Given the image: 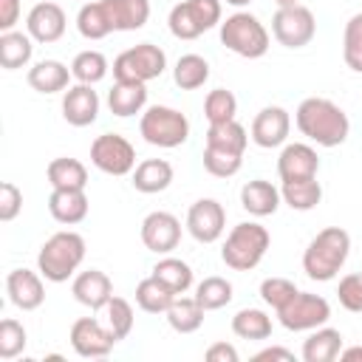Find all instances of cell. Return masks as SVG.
Listing matches in <instances>:
<instances>
[{
	"label": "cell",
	"mask_w": 362,
	"mask_h": 362,
	"mask_svg": "<svg viewBox=\"0 0 362 362\" xmlns=\"http://www.w3.org/2000/svg\"><path fill=\"white\" fill-rule=\"evenodd\" d=\"M150 20V0H90L76 14V31L85 40H102L110 31H136Z\"/></svg>",
	"instance_id": "obj_1"
},
{
	"label": "cell",
	"mask_w": 362,
	"mask_h": 362,
	"mask_svg": "<svg viewBox=\"0 0 362 362\" xmlns=\"http://www.w3.org/2000/svg\"><path fill=\"white\" fill-rule=\"evenodd\" d=\"M294 124L308 141L320 147H339L351 133L348 113L337 102L322 99V96L303 99L294 113Z\"/></svg>",
	"instance_id": "obj_2"
},
{
	"label": "cell",
	"mask_w": 362,
	"mask_h": 362,
	"mask_svg": "<svg viewBox=\"0 0 362 362\" xmlns=\"http://www.w3.org/2000/svg\"><path fill=\"white\" fill-rule=\"evenodd\" d=\"M348 255H351V235L342 226H325L305 246L303 272L317 283H328L339 274Z\"/></svg>",
	"instance_id": "obj_3"
},
{
	"label": "cell",
	"mask_w": 362,
	"mask_h": 362,
	"mask_svg": "<svg viewBox=\"0 0 362 362\" xmlns=\"http://www.w3.org/2000/svg\"><path fill=\"white\" fill-rule=\"evenodd\" d=\"M85 260V238L79 232H54L37 255V272L51 283H65Z\"/></svg>",
	"instance_id": "obj_4"
},
{
	"label": "cell",
	"mask_w": 362,
	"mask_h": 362,
	"mask_svg": "<svg viewBox=\"0 0 362 362\" xmlns=\"http://www.w3.org/2000/svg\"><path fill=\"white\" fill-rule=\"evenodd\" d=\"M269 243H272V238H269V229L266 226H260L255 221L238 223V226H232V232L223 240L221 260L232 272H252L266 257Z\"/></svg>",
	"instance_id": "obj_5"
},
{
	"label": "cell",
	"mask_w": 362,
	"mask_h": 362,
	"mask_svg": "<svg viewBox=\"0 0 362 362\" xmlns=\"http://www.w3.org/2000/svg\"><path fill=\"white\" fill-rule=\"evenodd\" d=\"M221 42L243 59H257L269 51V31L255 14L235 11L221 23Z\"/></svg>",
	"instance_id": "obj_6"
},
{
	"label": "cell",
	"mask_w": 362,
	"mask_h": 362,
	"mask_svg": "<svg viewBox=\"0 0 362 362\" xmlns=\"http://www.w3.org/2000/svg\"><path fill=\"white\" fill-rule=\"evenodd\" d=\"M139 133H141V139L147 144L173 150V147H181L189 139V119L175 107L153 105V107H147L141 113Z\"/></svg>",
	"instance_id": "obj_7"
},
{
	"label": "cell",
	"mask_w": 362,
	"mask_h": 362,
	"mask_svg": "<svg viewBox=\"0 0 362 362\" xmlns=\"http://www.w3.org/2000/svg\"><path fill=\"white\" fill-rule=\"evenodd\" d=\"M175 40H198L204 31L221 25V0H181L167 17Z\"/></svg>",
	"instance_id": "obj_8"
},
{
	"label": "cell",
	"mask_w": 362,
	"mask_h": 362,
	"mask_svg": "<svg viewBox=\"0 0 362 362\" xmlns=\"http://www.w3.org/2000/svg\"><path fill=\"white\" fill-rule=\"evenodd\" d=\"M167 68V54L153 42H139L133 48H124L113 59V79L116 82H150L158 79Z\"/></svg>",
	"instance_id": "obj_9"
},
{
	"label": "cell",
	"mask_w": 362,
	"mask_h": 362,
	"mask_svg": "<svg viewBox=\"0 0 362 362\" xmlns=\"http://www.w3.org/2000/svg\"><path fill=\"white\" fill-rule=\"evenodd\" d=\"M277 320L288 331H314L331 320V305L320 294L297 291L283 308H277Z\"/></svg>",
	"instance_id": "obj_10"
},
{
	"label": "cell",
	"mask_w": 362,
	"mask_h": 362,
	"mask_svg": "<svg viewBox=\"0 0 362 362\" xmlns=\"http://www.w3.org/2000/svg\"><path fill=\"white\" fill-rule=\"evenodd\" d=\"M272 34L280 45L286 48H303L314 40L317 34V20L311 14V8L294 3V6H277L274 17H272Z\"/></svg>",
	"instance_id": "obj_11"
},
{
	"label": "cell",
	"mask_w": 362,
	"mask_h": 362,
	"mask_svg": "<svg viewBox=\"0 0 362 362\" xmlns=\"http://www.w3.org/2000/svg\"><path fill=\"white\" fill-rule=\"evenodd\" d=\"M90 161L107 175H127L136 170V147L119 133H102L90 144Z\"/></svg>",
	"instance_id": "obj_12"
},
{
	"label": "cell",
	"mask_w": 362,
	"mask_h": 362,
	"mask_svg": "<svg viewBox=\"0 0 362 362\" xmlns=\"http://www.w3.org/2000/svg\"><path fill=\"white\" fill-rule=\"evenodd\" d=\"M71 348L85 356V359H96V356H107L116 345V337L110 334V328L105 322H99L96 317H79L71 325Z\"/></svg>",
	"instance_id": "obj_13"
},
{
	"label": "cell",
	"mask_w": 362,
	"mask_h": 362,
	"mask_svg": "<svg viewBox=\"0 0 362 362\" xmlns=\"http://www.w3.org/2000/svg\"><path fill=\"white\" fill-rule=\"evenodd\" d=\"M226 229V212L215 198H198L187 212V232L198 243H215Z\"/></svg>",
	"instance_id": "obj_14"
},
{
	"label": "cell",
	"mask_w": 362,
	"mask_h": 362,
	"mask_svg": "<svg viewBox=\"0 0 362 362\" xmlns=\"http://www.w3.org/2000/svg\"><path fill=\"white\" fill-rule=\"evenodd\" d=\"M181 240V221L173 212L156 209L141 221V243L156 255H170Z\"/></svg>",
	"instance_id": "obj_15"
},
{
	"label": "cell",
	"mask_w": 362,
	"mask_h": 362,
	"mask_svg": "<svg viewBox=\"0 0 362 362\" xmlns=\"http://www.w3.org/2000/svg\"><path fill=\"white\" fill-rule=\"evenodd\" d=\"M288 130H291V116L286 107L280 105H269L263 107L255 122H252V141L263 150H272V147H280L286 144L288 139Z\"/></svg>",
	"instance_id": "obj_16"
},
{
	"label": "cell",
	"mask_w": 362,
	"mask_h": 362,
	"mask_svg": "<svg viewBox=\"0 0 362 362\" xmlns=\"http://www.w3.org/2000/svg\"><path fill=\"white\" fill-rule=\"evenodd\" d=\"M65 25H68V17H65L62 6H57L51 0L37 3L25 17V31L37 42H57L65 34Z\"/></svg>",
	"instance_id": "obj_17"
},
{
	"label": "cell",
	"mask_w": 362,
	"mask_h": 362,
	"mask_svg": "<svg viewBox=\"0 0 362 362\" xmlns=\"http://www.w3.org/2000/svg\"><path fill=\"white\" fill-rule=\"evenodd\" d=\"M99 116V93L93 90V85H71L62 96V119L74 127H88L93 124Z\"/></svg>",
	"instance_id": "obj_18"
},
{
	"label": "cell",
	"mask_w": 362,
	"mask_h": 362,
	"mask_svg": "<svg viewBox=\"0 0 362 362\" xmlns=\"http://www.w3.org/2000/svg\"><path fill=\"white\" fill-rule=\"evenodd\" d=\"M6 291L8 300L20 308V311H34L42 305L45 300V286H42V274L31 272V269H14L6 277Z\"/></svg>",
	"instance_id": "obj_19"
},
{
	"label": "cell",
	"mask_w": 362,
	"mask_h": 362,
	"mask_svg": "<svg viewBox=\"0 0 362 362\" xmlns=\"http://www.w3.org/2000/svg\"><path fill=\"white\" fill-rule=\"evenodd\" d=\"M320 170V158H317V150L311 144H303V141H294V144H286L280 158H277V175L280 181H294V178H314Z\"/></svg>",
	"instance_id": "obj_20"
},
{
	"label": "cell",
	"mask_w": 362,
	"mask_h": 362,
	"mask_svg": "<svg viewBox=\"0 0 362 362\" xmlns=\"http://www.w3.org/2000/svg\"><path fill=\"white\" fill-rule=\"evenodd\" d=\"M71 291H74V300L82 303L85 308L102 311V308L107 305V300L113 297V283H110V277H107L105 272L88 269V272H79V274L74 277Z\"/></svg>",
	"instance_id": "obj_21"
},
{
	"label": "cell",
	"mask_w": 362,
	"mask_h": 362,
	"mask_svg": "<svg viewBox=\"0 0 362 362\" xmlns=\"http://www.w3.org/2000/svg\"><path fill=\"white\" fill-rule=\"evenodd\" d=\"M280 201H283L280 189L272 181H266V178H255V181H246L240 187V206L249 215H255V218L274 215L277 206H280Z\"/></svg>",
	"instance_id": "obj_22"
},
{
	"label": "cell",
	"mask_w": 362,
	"mask_h": 362,
	"mask_svg": "<svg viewBox=\"0 0 362 362\" xmlns=\"http://www.w3.org/2000/svg\"><path fill=\"white\" fill-rule=\"evenodd\" d=\"M48 212L57 223H65V226L85 221V215H88L85 189H54L48 198Z\"/></svg>",
	"instance_id": "obj_23"
},
{
	"label": "cell",
	"mask_w": 362,
	"mask_h": 362,
	"mask_svg": "<svg viewBox=\"0 0 362 362\" xmlns=\"http://www.w3.org/2000/svg\"><path fill=\"white\" fill-rule=\"evenodd\" d=\"M147 105V88L144 82H116L110 90H107V107L113 116H136L141 113Z\"/></svg>",
	"instance_id": "obj_24"
},
{
	"label": "cell",
	"mask_w": 362,
	"mask_h": 362,
	"mask_svg": "<svg viewBox=\"0 0 362 362\" xmlns=\"http://www.w3.org/2000/svg\"><path fill=\"white\" fill-rule=\"evenodd\" d=\"M173 184V164L164 158H144L133 170V187L144 195L164 192Z\"/></svg>",
	"instance_id": "obj_25"
},
{
	"label": "cell",
	"mask_w": 362,
	"mask_h": 362,
	"mask_svg": "<svg viewBox=\"0 0 362 362\" xmlns=\"http://www.w3.org/2000/svg\"><path fill=\"white\" fill-rule=\"evenodd\" d=\"M71 76H74L71 68L62 65L59 59H42L34 68H28V85L37 93H59L68 88Z\"/></svg>",
	"instance_id": "obj_26"
},
{
	"label": "cell",
	"mask_w": 362,
	"mask_h": 362,
	"mask_svg": "<svg viewBox=\"0 0 362 362\" xmlns=\"http://www.w3.org/2000/svg\"><path fill=\"white\" fill-rule=\"evenodd\" d=\"M342 351V334L337 328H314V334L303 342V359L305 362H334Z\"/></svg>",
	"instance_id": "obj_27"
},
{
	"label": "cell",
	"mask_w": 362,
	"mask_h": 362,
	"mask_svg": "<svg viewBox=\"0 0 362 362\" xmlns=\"http://www.w3.org/2000/svg\"><path fill=\"white\" fill-rule=\"evenodd\" d=\"M31 54H34V45H31V34L25 31H3L0 34V65L6 71H17L23 65L31 62Z\"/></svg>",
	"instance_id": "obj_28"
},
{
	"label": "cell",
	"mask_w": 362,
	"mask_h": 362,
	"mask_svg": "<svg viewBox=\"0 0 362 362\" xmlns=\"http://www.w3.org/2000/svg\"><path fill=\"white\" fill-rule=\"evenodd\" d=\"M45 175H48V184L54 189H85L88 187V170H85V164L76 161V158H68V156L54 158L48 164Z\"/></svg>",
	"instance_id": "obj_29"
},
{
	"label": "cell",
	"mask_w": 362,
	"mask_h": 362,
	"mask_svg": "<svg viewBox=\"0 0 362 362\" xmlns=\"http://www.w3.org/2000/svg\"><path fill=\"white\" fill-rule=\"evenodd\" d=\"M204 314H206V311H204V305H201L195 297L178 294V297L170 303V308H167V322H170V328L178 331V334H192V331L201 328Z\"/></svg>",
	"instance_id": "obj_30"
},
{
	"label": "cell",
	"mask_w": 362,
	"mask_h": 362,
	"mask_svg": "<svg viewBox=\"0 0 362 362\" xmlns=\"http://www.w3.org/2000/svg\"><path fill=\"white\" fill-rule=\"evenodd\" d=\"M280 195H283V204H288L291 209L308 212V209H314L320 204L322 187H320L317 175L314 178H294V181H283Z\"/></svg>",
	"instance_id": "obj_31"
},
{
	"label": "cell",
	"mask_w": 362,
	"mask_h": 362,
	"mask_svg": "<svg viewBox=\"0 0 362 362\" xmlns=\"http://www.w3.org/2000/svg\"><path fill=\"white\" fill-rule=\"evenodd\" d=\"M246 144H249V136H246V127L238 119L221 122V124H209V130H206V147L229 150V153L243 156L246 153Z\"/></svg>",
	"instance_id": "obj_32"
},
{
	"label": "cell",
	"mask_w": 362,
	"mask_h": 362,
	"mask_svg": "<svg viewBox=\"0 0 362 362\" xmlns=\"http://www.w3.org/2000/svg\"><path fill=\"white\" fill-rule=\"evenodd\" d=\"M178 294H173L161 280H156L153 274L150 277H144L139 286H136V303H139V308L141 311H147V314H167V308H170V303L175 300Z\"/></svg>",
	"instance_id": "obj_33"
},
{
	"label": "cell",
	"mask_w": 362,
	"mask_h": 362,
	"mask_svg": "<svg viewBox=\"0 0 362 362\" xmlns=\"http://www.w3.org/2000/svg\"><path fill=\"white\" fill-rule=\"evenodd\" d=\"M173 79L181 90H195L209 79V62L201 54H184L173 68Z\"/></svg>",
	"instance_id": "obj_34"
},
{
	"label": "cell",
	"mask_w": 362,
	"mask_h": 362,
	"mask_svg": "<svg viewBox=\"0 0 362 362\" xmlns=\"http://www.w3.org/2000/svg\"><path fill=\"white\" fill-rule=\"evenodd\" d=\"M153 277L161 280L173 294H187V288L192 286V269L178 257H161L153 266Z\"/></svg>",
	"instance_id": "obj_35"
},
{
	"label": "cell",
	"mask_w": 362,
	"mask_h": 362,
	"mask_svg": "<svg viewBox=\"0 0 362 362\" xmlns=\"http://www.w3.org/2000/svg\"><path fill=\"white\" fill-rule=\"evenodd\" d=\"M232 331L240 339H269L272 337V317L260 308H240L232 317Z\"/></svg>",
	"instance_id": "obj_36"
},
{
	"label": "cell",
	"mask_w": 362,
	"mask_h": 362,
	"mask_svg": "<svg viewBox=\"0 0 362 362\" xmlns=\"http://www.w3.org/2000/svg\"><path fill=\"white\" fill-rule=\"evenodd\" d=\"M107 57L102 54V51H79L76 57H74V62H71V74H74V79L76 82H82V85H96V82H102L105 76H107Z\"/></svg>",
	"instance_id": "obj_37"
},
{
	"label": "cell",
	"mask_w": 362,
	"mask_h": 362,
	"mask_svg": "<svg viewBox=\"0 0 362 362\" xmlns=\"http://www.w3.org/2000/svg\"><path fill=\"white\" fill-rule=\"evenodd\" d=\"M195 300L204 305V311H218L223 305L232 303V283L226 277H204L198 286H195Z\"/></svg>",
	"instance_id": "obj_38"
},
{
	"label": "cell",
	"mask_w": 362,
	"mask_h": 362,
	"mask_svg": "<svg viewBox=\"0 0 362 362\" xmlns=\"http://www.w3.org/2000/svg\"><path fill=\"white\" fill-rule=\"evenodd\" d=\"M238 113V99L232 90L226 88H215L206 93L204 99V116L209 124H221V122H232Z\"/></svg>",
	"instance_id": "obj_39"
},
{
	"label": "cell",
	"mask_w": 362,
	"mask_h": 362,
	"mask_svg": "<svg viewBox=\"0 0 362 362\" xmlns=\"http://www.w3.org/2000/svg\"><path fill=\"white\" fill-rule=\"evenodd\" d=\"M102 314H105V325L110 328V334L116 337V342L124 339L133 331V320L136 317H133V305L124 297H110L107 305L102 308Z\"/></svg>",
	"instance_id": "obj_40"
},
{
	"label": "cell",
	"mask_w": 362,
	"mask_h": 362,
	"mask_svg": "<svg viewBox=\"0 0 362 362\" xmlns=\"http://www.w3.org/2000/svg\"><path fill=\"white\" fill-rule=\"evenodd\" d=\"M342 59L354 74H362V11L345 23L342 34Z\"/></svg>",
	"instance_id": "obj_41"
},
{
	"label": "cell",
	"mask_w": 362,
	"mask_h": 362,
	"mask_svg": "<svg viewBox=\"0 0 362 362\" xmlns=\"http://www.w3.org/2000/svg\"><path fill=\"white\" fill-rule=\"evenodd\" d=\"M243 156L229 153V150H215V147H204V170L215 178H229L240 170Z\"/></svg>",
	"instance_id": "obj_42"
},
{
	"label": "cell",
	"mask_w": 362,
	"mask_h": 362,
	"mask_svg": "<svg viewBox=\"0 0 362 362\" xmlns=\"http://www.w3.org/2000/svg\"><path fill=\"white\" fill-rule=\"evenodd\" d=\"M25 342H28V334H25L23 322L6 317L0 322V359H14L17 354L25 351Z\"/></svg>",
	"instance_id": "obj_43"
},
{
	"label": "cell",
	"mask_w": 362,
	"mask_h": 362,
	"mask_svg": "<svg viewBox=\"0 0 362 362\" xmlns=\"http://www.w3.org/2000/svg\"><path fill=\"white\" fill-rule=\"evenodd\" d=\"M297 291H300V288H297L291 280H286V277H266V280L260 283V297H263V303L272 305L274 311L283 308Z\"/></svg>",
	"instance_id": "obj_44"
},
{
	"label": "cell",
	"mask_w": 362,
	"mask_h": 362,
	"mask_svg": "<svg viewBox=\"0 0 362 362\" xmlns=\"http://www.w3.org/2000/svg\"><path fill=\"white\" fill-rule=\"evenodd\" d=\"M337 297H339V305L354 311V314H362V272H351L339 280V288H337Z\"/></svg>",
	"instance_id": "obj_45"
},
{
	"label": "cell",
	"mask_w": 362,
	"mask_h": 362,
	"mask_svg": "<svg viewBox=\"0 0 362 362\" xmlns=\"http://www.w3.org/2000/svg\"><path fill=\"white\" fill-rule=\"evenodd\" d=\"M20 209H23V192H20V187L17 184H11V181H3L0 184V221H14L17 215H20Z\"/></svg>",
	"instance_id": "obj_46"
},
{
	"label": "cell",
	"mask_w": 362,
	"mask_h": 362,
	"mask_svg": "<svg viewBox=\"0 0 362 362\" xmlns=\"http://www.w3.org/2000/svg\"><path fill=\"white\" fill-rule=\"evenodd\" d=\"M20 20V0H0V31H11Z\"/></svg>",
	"instance_id": "obj_47"
},
{
	"label": "cell",
	"mask_w": 362,
	"mask_h": 362,
	"mask_svg": "<svg viewBox=\"0 0 362 362\" xmlns=\"http://www.w3.org/2000/svg\"><path fill=\"white\" fill-rule=\"evenodd\" d=\"M206 362H238V351L235 345H226V342H215L206 348Z\"/></svg>",
	"instance_id": "obj_48"
},
{
	"label": "cell",
	"mask_w": 362,
	"mask_h": 362,
	"mask_svg": "<svg viewBox=\"0 0 362 362\" xmlns=\"http://www.w3.org/2000/svg\"><path fill=\"white\" fill-rule=\"evenodd\" d=\"M266 359L294 362V354H291L288 348H277V345H272V348H263V351H257V354H255V362H266Z\"/></svg>",
	"instance_id": "obj_49"
},
{
	"label": "cell",
	"mask_w": 362,
	"mask_h": 362,
	"mask_svg": "<svg viewBox=\"0 0 362 362\" xmlns=\"http://www.w3.org/2000/svg\"><path fill=\"white\" fill-rule=\"evenodd\" d=\"M339 359H342V362H359V359H362V345L342 348V351H339Z\"/></svg>",
	"instance_id": "obj_50"
},
{
	"label": "cell",
	"mask_w": 362,
	"mask_h": 362,
	"mask_svg": "<svg viewBox=\"0 0 362 362\" xmlns=\"http://www.w3.org/2000/svg\"><path fill=\"white\" fill-rule=\"evenodd\" d=\"M226 3H229V6H235V8H240V6H249L252 0H226Z\"/></svg>",
	"instance_id": "obj_51"
},
{
	"label": "cell",
	"mask_w": 362,
	"mask_h": 362,
	"mask_svg": "<svg viewBox=\"0 0 362 362\" xmlns=\"http://www.w3.org/2000/svg\"><path fill=\"white\" fill-rule=\"evenodd\" d=\"M274 3H277V6H294L297 0H274Z\"/></svg>",
	"instance_id": "obj_52"
}]
</instances>
